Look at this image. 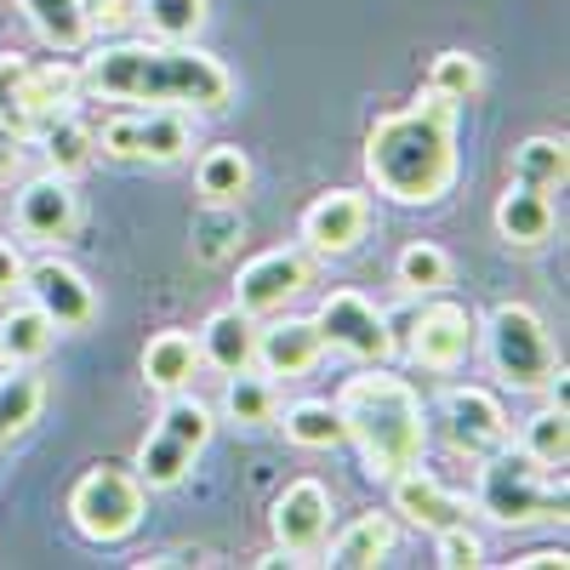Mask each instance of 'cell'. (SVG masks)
<instances>
[{
	"label": "cell",
	"instance_id": "e575fe53",
	"mask_svg": "<svg viewBox=\"0 0 570 570\" xmlns=\"http://www.w3.org/2000/svg\"><path fill=\"white\" fill-rule=\"evenodd\" d=\"M394 274H400L405 292H416V297H434V292H445V285H451V257H445L440 246H428V240H411V246L400 252Z\"/></svg>",
	"mask_w": 570,
	"mask_h": 570
},
{
	"label": "cell",
	"instance_id": "5bb4252c",
	"mask_svg": "<svg viewBox=\"0 0 570 570\" xmlns=\"http://www.w3.org/2000/svg\"><path fill=\"white\" fill-rule=\"evenodd\" d=\"M23 292L58 331H80V325H91V314H98V292H91V279L75 263H63V257L29 263L23 268Z\"/></svg>",
	"mask_w": 570,
	"mask_h": 570
},
{
	"label": "cell",
	"instance_id": "4fadbf2b",
	"mask_svg": "<svg viewBox=\"0 0 570 570\" xmlns=\"http://www.w3.org/2000/svg\"><path fill=\"white\" fill-rule=\"evenodd\" d=\"M440 428H445L451 451L468 456V462H485L491 451H502V445L513 440L508 411L497 405L491 389H445V400H440Z\"/></svg>",
	"mask_w": 570,
	"mask_h": 570
},
{
	"label": "cell",
	"instance_id": "7bdbcfd3",
	"mask_svg": "<svg viewBox=\"0 0 570 570\" xmlns=\"http://www.w3.org/2000/svg\"><path fill=\"white\" fill-rule=\"evenodd\" d=\"M155 570H166V564H212V548H166L160 559H149Z\"/></svg>",
	"mask_w": 570,
	"mask_h": 570
},
{
	"label": "cell",
	"instance_id": "d590c367",
	"mask_svg": "<svg viewBox=\"0 0 570 570\" xmlns=\"http://www.w3.org/2000/svg\"><path fill=\"white\" fill-rule=\"evenodd\" d=\"M480 86H485V69L473 52H440L434 69H428V91H440V98H451L456 109L480 98Z\"/></svg>",
	"mask_w": 570,
	"mask_h": 570
},
{
	"label": "cell",
	"instance_id": "3957f363",
	"mask_svg": "<svg viewBox=\"0 0 570 570\" xmlns=\"http://www.w3.org/2000/svg\"><path fill=\"white\" fill-rule=\"evenodd\" d=\"M337 416H343V440H354L360 468L371 480H394L411 462H422L428 451V416H422V394L394 371H360L337 389Z\"/></svg>",
	"mask_w": 570,
	"mask_h": 570
},
{
	"label": "cell",
	"instance_id": "8fae6325",
	"mask_svg": "<svg viewBox=\"0 0 570 570\" xmlns=\"http://www.w3.org/2000/svg\"><path fill=\"white\" fill-rule=\"evenodd\" d=\"M268 531H274V548L292 559V564L320 559L325 531H331V491H325L320 480H292V485L274 497Z\"/></svg>",
	"mask_w": 570,
	"mask_h": 570
},
{
	"label": "cell",
	"instance_id": "4dcf8cb0",
	"mask_svg": "<svg viewBox=\"0 0 570 570\" xmlns=\"http://www.w3.org/2000/svg\"><path fill=\"white\" fill-rule=\"evenodd\" d=\"M195 183H200L206 200H240L246 188H252V160H246V149H234V142H217V149H206L200 166H195Z\"/></svg>",
	"mask_w": 570,
	"mask_h": 570
},
{
	"label": "cell",
	"instance_id": "f35d334b",
	"mask_svg": "<svg viewBox=\"0 0 570 570\" xmlns=\"http://www.w3.org/2000/svg\"><path fill=\"white\" fill-rule=\"evenodd\" d=\"M137 18V0H86V23H91V35H115V29H126Z\"/></svg>",
	"mask_w": 570,
	"mask_h": 570
},
{
	"label": "cell",
	"instance_id": "cb8c5ba5",
	"mask_svg": "<svg viewBox=\"0 0 570 570\" xmlns=\"http://www.w3.org/2000/svg\"><path fill=\"white\" fill-rule=\"evenodd\" d=\"M40 405H46L40 371H29V365H7V376H0V445L23 440L29 428L40 422Z\"/></svg>",
	"mask_w": 570,
	"mask_h": 570
},
{
	"label": "cell",
	"instance_id": "ac0fdd59",
	"mask_svg": "<svg viewBox=\"0 0 570 570\" xmlns=\"http://www.w3.org/2000/svg\"><path fill=\"white\" fill-rule=\"evenodd\" d=\"M320 360H325V337H320L314 314L303 320V314L279 308V320L257 325V365H263V376H308Z\"/></svg>",
	"mask_w": 570,
	"mask_h": 570
},
{
	"label": "cell",
	"instance_id": "836d02e7",
	"mask_svg": "<svg viewBox=\"0 0 570 570\" xmlns=\"http://www.w3.org/2000/svg\"><path fill=\"white\" fill-rule=\"evenodd\" d=\"M519 451H525L531 462H542V468H564V462H570V416H564V405H542V411L525 422V440H519Z\"/></svg>",
	"mask_w": 570,
	"mask_h": 570
},
{
	"label": "cell",
	"instance_id": "f546056e",
	"mask_svg": "<svg viewBox=\"0 0 570 570\" xmlns=\"http://www.w3.org/2000/svg\"><path fill=\"white\" fill-rule=\"evenodd\" d=\"M564 177H570L564 137H525L513 149V183H531L542 195H553V188H564Z\"/></svg>",
	"mask_w": 570,
	"mask_h": 570
},
{
	"label": "cell",
	"instance_id": "f1b7e54d",
	"mask_svg": "<svg viewBox=\"0 0 570 570\" xmlns=\"http://www.w3.org/2000/svg\"><path fill=\"white\" fill-rule=\"evenodd\" d=\"M35 142L46 149V171H58V177H80L91 160H98V149H91V126H86L80 115L52 120V126H46Z\"/></svg>",
	"mask_w": 570,
	"mask_h": 570
},
{
	"label": "cell",
	"instance_id": "ab89813d",
	"mask_svg": "<svg viewBox=\"0 0 570 570\" xmlns=\"http://www.w3.org/2000/svg\"><path fill=\"white\" fill-rule=\"evenodd\" d=\"M23 160H29V142L12 126H0V183H12L23 171Z\"/></svg>",
	"mask_w": 570,
	"mask_h": 570
},
{
	"label": "cell",
	"instance_id": "60d3db41",
	"mask_svg": "<svg viewBox=\"0 0 570 570\" xmlns=\"http://www.w3.org/2000/svg\"><path fill=\"white\" fill-rule=\"evenodd\" d=\"M23 252L12 246V240H0V292H18V285H23Z\"/></svg>",
	"mask_w": 570,
	"mask_h": 570
},
{
	"label": "cell",
	"instance_id": "484cf974",
	"mask_svg": "<svg viewBox=\"0 0 570 570\" xmlns=\"http://www.w3.org/2000/svg\"><path fill=\"white\" fill-rule=\"evenodd\" d=\"M52 343H58V325L35 303H23V308H12L7 320H0V360L7 365H35V360H46Z\"/></svg>",
	"mask_w": 570,
	"mask_h": 570
},
{
	"label": "cell",
	"instance_id": "2e32d148",
	"mask_svg": "<svg viewBox=\"0 0 570 570\" xmlns=\"http://www.w3.org/2000/svg\"><path fill=\"white\" fill-rule=\"evenodd\" d=\"M371 228V200L354 188H331L303 212V246L314 257H348Z\"/></svg>",
	"mask_w": 570,
	"mask_h": 570
},
{
	"label": "cell",
	"instance_id": "52a82bcc",
	"mask_svg": "<svg viewBox=\"0 0 570 570\" xmlns=\"http://www.w3.org/2000/svg\"><path fill=\"white\" fill-rule=\"evenodd\" d=\"M142 497L149 491L137 485V473H126L115 462H98V468H86L75 480V491H69V525L86 542L115 548L142 525Z\"/></svg>",
	"mask_w": 570,
	"mask_h": 570
},
{
	"label": "cell",
	"instance_id": "7a4b0ae2",
	"mask_svg": "<svg viewBox=\"0 0 570 570\" xmlns=\"http://www.w3.org/2000/svg\"><path fill=\"white\" fill-rule=\"evenodd\" d=\"M365 177L394 206H440L456 188V104L422 91L365 131Z\"/></svg>",
	"mask_w": 570,
	"mask_h": 570
},
{
	"label": "cell",
	"instance_id": "83f0119b",
	"mask_svg": "<svg viewBox=\"0 0 570 570\" xmlns=\"http://www.w3.org/2000/svg\"><path fill=\"white\" fill-rule=\"evenodd\" d=\"M23 12L35 23V35L58 52H80L91 40V23H86V0H23Z\"/></svg>",
	"mask_w": 570,
	"mask_h": 570
},
{
	"label": "cell",
	"instance_id": "d6a6232c",
	"mask_svg": "<svg viewBox=\"0 0 570 570\" xmlns=\"http://www.w3.org/2000/svg\"><path fill=\"white\" fill-rule=\"evenodd\" d=\"M160 434L183 440L188 451H206V445H212V434H217V411H212L206 400H195L188 389H177V394H166V411H160Z\"/></svg>",
	"mask_w": 570,
	"mask_h": 570
},
{
	"label": "cell",
	"instance_id": "5b68a950",
	"mask_svg": "<svg viewBox=\"0 0 570 570\" xmlns=\"http://www.w3.org/2000/svg\"><path fill=\"white\" fill-rule=\"evenodd\" d=\"M86 98L80 63L69 58H23V52H0V126H12L23 142H35L52 120L75 115Z\"/></svg>",
	"mask_w": 570,
	"mask_h": 570
},
{
	"label": "cell",
	"instance_id": "7c38bea8",
	"mask_svg": "<svg viewBox=\"0 0 570 570\" xmlns=\"http://www.w3.org/2000/svg\"><path fill=\"white\" fill-rule=\"evenodd\" d=\"M314 325H320L325 348H343V354H354V360L383 365V360L394 354L389 314H383V308H371L360 292H331V297L314 308Z\"/></svg>",
	"mask_w": 570,
	"mask_h": 570
},
{
	"label": "cell",
	"instance_id": "7402d4cb",
	"mask_svg": "<svg viewBox=\"0 0 570 570\" xmlns=\"http://www.w3.org/2000/svg\"><path fill=\"white\" fill-rule=\"evenodd\" d=\"M240 240H246V217H240L234 200H206L195 212V223H188V252H195V263H206V268L228 263L234 252H240Z\"/></svg>",
	"mask_w": 570,
	"mask_h": 570
},
{
	"label": "cell",
	"instance_id": "44dd1931",
	"mask_svg": "<svg viewBox=\"0 0 570 570\" xmlns=\"http://www.w3.org/2000/svg\"><path fill=\"white\" fill-rule=\"evenodd\" d=\"M200 371V343L188 331H155L149 348H142V383L160 389V394H177L195 383Z\"/></svg>",
	"mask_w": 570,
	"mask_h": 570
},
{
	"label": "cell",
	"instance_id": "e0dca14e",
	"mask_svg": "<svg viewBox=\"0 0 570 570\" xmlns=\"http://www.w3.org/2000/svg\"><path fill=\"white\" fill-rule=\"evenodd\" d=\"M389 485H394V513H405L411 525H422V531H451V525H468V519H473V502L456 497L451 485H440L422 462L394 473Z\"/></svg>",
	"mask_w": 570,
	"mask_h": 570
},
{
	"label": "cell",
	"instance_id": "9a60e30c",
	"mask_svg": "<svg viewBox=\"0 0 570 570\" xmlns=\"http://www.w3.org/2000/svg\"><path fill=\"white\" fill-rule=\"evenodd\" d=\"M12 223L23 240H69L80 228V195H75V177H58V171H40L18 188V206H12Z\"/></svg>",
	"mask_w": 570,
	"mask_h": 570
},
{
	"label": "cell",
	"instance_id": "30bf717a",
	"mask_svg": "<svg viewBox=\"0 0 570 570\" xmlns=\"http://www.w3.org/2000/svg\"><path fill=\"white\" fill-rule=\"evenodd\" d=\"M314 285V252L303 246H274L263 257H252L240 268V279H234V308H246L252 320H268L279 314L292 297H303Z\"/></svg>",
	"mask_w": 570,
	"mask_h": 570
},
{
	"label": "cell",
	"instance_id": "1f68e13d",
	"mask_svg": "<svg viewBox=\"0 0 570 570\" xmlns=\"http://www.w3.org/2000/svg\"><path fill=\"white\" fill-rule=\"evenodd\" d=\"M285 440L303 445V451H331L343 445V416L331 400H297L292 411H285Z\"/></svg>",
	"mask_w": 570,
	"mask_h": 570
},
{
	"label": "cell",
	"instance_id": "8d00e7d4",
	"mask_svg": "<svg viewBox=\"0 0 570 570\" xmlns=\"http://www.w3.org/2000/svg\"><path fill=\"white\" fill-rule=\"evenodd\" d=\"M137 18L155 29V40H195L206 23V0H137Z\"/></svg>",
	"mask_w": 570,
	"mask_h": 570
},
{
	"label": "cell",
	"instance_id": "d6986e66",
	"mask_svg": "<svg viewBox=\"0 0 570 570\" xmlns=\"http://www.w3.org/2000/svg\"><path fill=\"white\" fill-rule=\"evenodd\" d=\"M497 234L513 246V252H537L548 246L553 234V200L531 183H508V195L497 200Z\"/></svg>",
	"mask_w": 570,
	"mask_h": 570
},
{
	"label": "cell",
	"instance_id": "d4e9b609",
	"mask_svg": "<svg viewBox=\"0 0 570 570\" xmlns=\"http://www.w3.org/2000/svg\"><path fill=\"white\" fill-rule=\"evenodd\" d=\"M223 416L234 428H268L279 422V389H274V376L263 371H228V389H223Z\"/></svg>",
	"mask_w": 570,
	"mask_h": 570
},
{
	"label": "cell",
	"instance_id": "9c48e42d",
	"mask_svg": "<svg viewBox=\"0 0 570 570\" xmlns=\"http://www.w3.org/2000/svg\"><path fill=\"white\" fill-rule=\"evenodd\" d=\"M394 343L422 365V371H456L473 343H480V325L462 303H428V308H405L400 320H389Z\"/></svg>",
	"mask_w": 570,
	"mask_h": 570
},
{
	"label": "cell",
	"instance_id": "8992f818",
	"mask_svg": "<svg viewBox=\"0 0 570 570\" xmlns=\"http://www.w3.org/2000/svg\"><path fill=\"white\" fill-rule=\"evenodd\" d=\"M485 354H491V371L502 376L508 389L519 394H542L548 376L559 365L553 354V337L531 303H497L491 320H485Z\"/></svg>",
	"mask_w": 570,
	"mask_h": 570
},
{
	"label": "cell",
	"instance_id": "b9f144b4",
	"mask_svg": "<svg viewBox=\"0 0 570 570\" xmlns=\"http://www.w3.org/2000/svg\"><path fill=\"white\" fill-rule=\"evenodd\" d=\"M519 570H564L570 564V553L564 548H537V553H525V559H513Z\"/></svg>",
	"mask_w": 570,
	"mask_h": 570
},
{
	"label": "cell",
	"instance_id": "6da1fadb",
	"mask_svg": "<svg viewBox=\"0 0 570 570\" xmlns=\"http://www.w3.org/2000/svg\"><path fill=\"white\" fill-rule=\"evenodd\" d=\"M80 86L86 98L104 104H166V109H195V115H217L234 98V75L200 52L188 40H120V46H98L80 63Z\"/></svg>",
	"mask_w": 570,
	"mask_h": 570
},
{
	"label": "cell",
	"instance_id": "277c9868",
	"mask_svg": "<svg viewBox=\"0 0 570 570\" xmlns=\"http://www.w3.org/2000/svg\"><path fill=\"white\" fill-rule=\"evenodd\" d=\"M564 502H570L564 473L531 462L525 451H513V440L480 462V502H473V513H485L491 525H502V531L559 525Z\"/></svg>",
	"mask_w": 570,
	"mask_h": 570
},
{
	"label": "cell",
	"instance_id": "74e56055",
	"mask_svg": "<svg viewBox=\"0 0 570 570\" xmlns=\"http://www.w3.org/2000/svg\"><path fill=\"white\" fill-rule=\"evenodd\" d=\"M434 542H440V564H445V570H473V564H485V542L473 537L468 525L434 531Z\"/></svg>",
	"mask_w": 570,
	"mask_h": 570
},
{
	"label": "cell",
	"instance_id": "ba28073f",
	"mask_svg": "<svg viewBox=\"0 0 570 570\" xmlns=\"http://www.w3.org/2000/svg\"><path fill=\"white\" fill-rule=\"evenodd\" d=\"M188 115L183 109H166V104H149V109H115L98 131H91V149L115 166H171L188 155Z\"/></svg>",
	"mask_w": 570,
	"mask_h": 570
},
{
	"label": "cell",
	"instance_id": "4316f807",
	"mask_svg": "<svg viewBox=\"0 0 570 570\" xmlns=\"http://www.w3.org/2000/svg\"><path fill=\"white\" fill-rule=\"evenodd\" d=\"M195 456H200V451H188L183 440H171V434H160V428H155V434L137 445V485H142V491H171V485L188 480Z\"/></svg>",
	"mask_w": 570,
	"mask_h": 570
},
{
	"label": "cell",
	"instance_id": "ffe728a7",
	"mask_svg": "<svg viewBox=\"0 0 570 570\" xmlns=\"http://www.w3.org/2000/svg\"><path fill=\"white\" fill-rule=\"evenodd\" d=\"M200 365H217L223 376L257 365V320L246 308H217L200 325Z\"/></svg>",
	"mask_w": 570,
	"mask_h": 570
},
{
	"label": "cell",
	"instance_id": "603a6c76",
	"mask_svg": "<svg viewBox=\"0 0 570 570\" xmlns=\"http://www.w3.org/2000/svg\"><path fill=\"white\" fill-rule=\"evenodd\" d=\"M394 513H360L354 525L331 542V564L337 570H371V564H383L394 553Z\"/></svg>",
	"mask_w": 570,
	"mask_h": 570
}]
</instances>
